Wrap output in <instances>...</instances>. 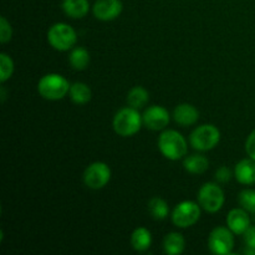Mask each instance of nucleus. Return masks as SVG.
Wrapping results in <instances>:
<instances>
[{"label":"nucleus","mask_w":255,"mask_h":255,"mask_svg":"<svg viewBox=\"0 0 255 255\" xmlns=\"http://www.w3.org/2000/svg\"><path fill=\"white\" fill-rule=\"evenodd\" d=\"M14 72V61L11 57L5 52L0 54V82L4 84L11 77Z\"/></svg>","instance_id":"23"},{"label":"nucleus","mask_w":255,"mask_h":255,"mask_svg":"<svg viewBox=\"0 0 255 255\" xmlns=\"http://www.w3.org/2000/svg\"><path fill=\"white\" fill-rule=\"evenodd\" d=\"M246 151L248 153V156L255 161V129H253V132L249 134L248 139H247Z\"/></svg>","instance_id":"27"},{"label":"nucleus","mask_w":255,"mask_h":255,"mask_svg":"<svg viewBox=\"0 0 255 255\" xmlns=\"http://www.w3.org/2000/svg\"><path fill=\"white\" fill-rule=\"evenodd\" d=\"M47 41L57 51H67L75 46L77 35L66 22H56L47 31Z\"/></svg>","instance_id":"4"},{"label":"nucleus","mask_w":255,"mask_h":255,"mask_svg":"<svg viewBox=\"0 0 255 255\" xmlns=\"http://www.w3.org/2000/svg\"><path fill=\"white\" fill-rule=\"evenodd\" d=\"M131 244L134 251L146 252L152 244V234L144 227L134 229L131 236Z\"/></svg>","instance_id":"16"},{"label":"nucleus","mask_w":255,"mask_h":255,"mask_svg":"<svg viewBox=\"0 0 255 255\" xmlns=\"http://www.w3.org/2000/svg\"><path fill=\"white\" fill-rule=\"evenodd\" d=\"M0 92H1V102H4L5 101V89L4 87H1V89H0Z\"/></svg>","instance_id":"29"},{"label":"nucleus","mask_w":255,"mask_h":255,"mask_svg":"<svg viewBox=\"0 0 255 255\" xmlns=\"http://www.w3.org/2000/svg\"><path fill=\"white\" fill-rule=\"evenodd\" d=\"M232 178V171L228 168V167L223 166L221 168L217 169L216 172V179L221 183H227L228 181H231Z\"/></svg>","instance_id":"26"},{"label":"nucleus","mask_w":255,"mask_h":255,"mask_svg":"<svg viewBox=\"0 0 255 255\" xmlns=\"http://www.w3.org/2000/svg\"><path fill=\"white\" fill-rule=\"evenodd\" d=\"M69 61L75 70L82 71V70L86 69L90 64L89 51H87L85 47H75V49H72V51L70 52Z\"/></svg>","instance_id":"21"},{"label":"nucleus","mask_w":255,"mask_h":255,"mask_svg":"<svg viewBox=\"0 0 255 255\" xmlns=\"http://www.w3.org/2000/svg\"><path fill=\"white\" fill-rule=\"evenodd\" d=\"M70 84L62 75L47 74L40 79L37 84V91L40 96L49 101H57L70 92Z\"/></svg>","instance_id":"3"},{"label":"nucleus","mask_w":255,"mask_h":255,"mask_svg":"<svg viewBox=\"0 0 255 255\" xmlns=\"http://www.w3.org/2000/svg\"><path fill=\"white\" fill-rule=\"evenodd\" d=\"M201 208L202 207L196 202H181L172 212V222L178 228H188L194 226L201 218Z\"/></svg>","instance_id":"7"},{"label":"nucleus","mask_w":255,"mask_h":255,"mask_svg":"<svg viewBox=\"0 0 255 255\" xmlns=\"http://www.w3.org/2000/svg\"><path fill=\"white\" fill-rule=\"evenodd\" d=\"M227 227L237 236H242L251 227V218L244 208L232 209L227 216Z\"/></svg>","instance_id":"12"},{"label":"nucleus","mask_w":255,"mask_h":255,"mask_svg":"<svg viewBox=\"0 0 255 255\" xmlns=\"http://www.w3.org/2000/svg\"><path fill=\"white\" fill-rule=\"evenodd\" d=\"M174 121L181 126L187 127L196 124L199 119V112L193 105L181 104L174 109L173 111Z\"/></svg>","instance_id":"14"},{"label":"nucleus","mask_w":255,"mask_h":255,"mask_svg":"<svg viewBox=\"0 0 255 255\" xmlns=\"http://www.w3.org/2000/svg\"><path fill=\"white\" fill-rule=\"evenodd\" d=\"M184 169L192 174H202L208 169L209 162L207 157L202 154H192V156L186 157L183 162Z\"/></svg>","instance_id":"18"},{"label":"nucleus","mask_w":255,"mask_h":255,"mask_svg":"<svg viewBox=\"0 0 255 255\" xmlns=\"http://www.w3.org/2000/svg\"><path fill=\"white\" fill-rule=\"evenodd\" d=\"M12 37V29L10 22L7 21L6 17H0V41L1 44H6L11 40Z\"/></svg>","instance_id":"25"},{"label":"nucleus","mask_w":255,"mask_h":255,"mask_svg":"<svg viewBox=\"0 0 255 255\" xmlns=\"http://www.w3.org/2000/svg\"><path fill=\"white\" fill-rule=\"evenodd\" d=\"M111 179V169L105 162L90 164L84 173V183L91 189H101Z\"/></svg>","instance_id":"9"},{"label":"nucleus","mask_w":255,"mask_h":255,"mask_svg":"<svg viewBox=\"0 0 255 255\" xmlns=\"http://www.w3.org/2000/svg\"><path fill=\"white\" fill-rule=\"evenodd\" d=\"M233 232L228 227H217L212 231L208 239V247L213 254L228 255L234 248Z\"/></svg>","instance_id":"8"},{"label":"nucleus","mask_w":255,"mask_h":255,"mask_svg":"<svg viewBox=\"0 0 255 255\" xmlns=\"http://www.w3.org/2000/svg\"><path fill=\"white\" fill-rule=\"evenodd\" d=\"M239 204L242 208L246 209L249 213H255V191L254 189H244L238 196Z\"/></svg>","instance_id":"24"},{"label":"nucleus","mask_w":255,"mask_h":255,"mask_svg":"<svg viewBox=\"0 0 255 255\" xmlns=\"http://www.w3.org/2000/svg\"><path fill=\"white\" fill-rule=\"evenodd\" d=\"M143 120L138 110L128 106L121 109L114 117V129L119 136L131 137L134 136L141 129Z\"/></svg>","instance_id":"2"},{"label":"nucleus","mask_w":255,"mask_h":255,"mask_svg":"<svg viewBox=\"0 0 255 255\" xmlns=\"http://www.w3.org/2000/svg\"><path fill=\"white\" fill-rule=\"evenodd\" d=\"M70 97L76 105H86L92 97L91 89L84 82H75L70 87Z\"/></svg>","instance_id":"19"},{"label":"nucleus","mask_w":255,"mask_h":255,"mask_svg":"<svg viewBox=\"0 0 255 255\" xmlns=\"http://www.w3.org/2000/svg\"><path fill=\"white\" fill-rule=\"evenodd\" d=\"M122 9L124 5L121 0H96L92 6V12L101 21H111L120 16Z\"/></svg>","instance_id":"11"},{"label":"nucleus","mask_w":255,"mask_h":255,"mask_svg":"<svg viewBox=\"0 0 255 255\" xmlns=\"http://www.w3.org/2000/svg\"><path fill=\"white\" fill-rule=\"evenodd\" d=\"M234 177L237 181L246 186H251L255 183V161L251 157L247 159H242L238 162L234 168Z\"/></svg>","instance_id":"13"},{"label":"nucleus","mask_w":255,"mask_h":255,"mask_svg":"<svg viewBox=\"0 0 255 255\" xmlns=\"http://www.w3.org/2000/svg\"><path fill=\"white\" fill-rule=\"evenodd\" d=\"M163 248L166 254L168 255L182 254L184 252V248H186V241H184L182 234L169 233L164 238Z\"/></svg>","instance_id":"17"},{"label":"nucleus","mask_w":255,"mask_h":255,"mask_svg":"<svg viewBox=\"0 0 255 255\" xmlns=\"http://www.w3.org/2000/svg\"><path fill=\"white\" fill-rule=\"evenodd\" d=\"M62 10L65 14L72 19H82L90 10L89 0H64Z\"/></svg>","instance_id":"15"},{"label":"nucleus","mask_w":255,"mask_h":255,"mask_svg":"<svg viewBox=\"0 0 255 255\" xmlns=\"http://www.w3.org/2000/svg\"><path fill=\"white\" fill-rule=\"evenodd\" d=\"M148 211L156 221H163V219H166L168 217L169 213L167 202L164 199L159 198V197H153L148 202Z\"/></svg>","instance_id":"22"},{"label":"nucleus","mask_w":255,"mask_h":255,"mask_svg":"<svg viewBox=\"0 0 255 255\" xmlns=\"http://www.w3.org/2000/svg\"><path fill=\"white\" fill-rule=\"evenodd\" d=\"M143 125L152 131H162L169 124V114L164 107L153 105L142 115Z\"/></svg>","instance_id":"10"},{"label":"nucleus","mask_w":255,"mask_h":255,"mask_svg":"<svg viewBox=\"0 0 255 255\" xmlns=\"http://www.w3.org/2000/svg\"><path fill=\"white\" fill-rule=\"evenodd\" d=\"M243 236H244V242H246V246L248 247V248L255 249V226L249 227Z\"/></svg>","instance_id":"28"},{"label":"nucleus","mask_w":255,"mask_h":255,"mask_svg":"<svg viewBox=\"0 0 255 255\" xmlns=\"http://www.w3.org/2000/svg\"><path fill=\"white\" fill-rule=\"evenodd\" d=\"M148 100H149L148 91L142 86H134L133 89H131V91L128 92V95H127V104H128V106L133 107V109H137V110L146 106Z\"/></svg>","instance_id":"20"},{"label":"nucleus","mask_w":255,"mask_h":255,"mask_svg":"<svg viewBox=\"0 0 255 255\" xmlns=\"http://www.w3.org/2000/svg\"><path fill=\"white\" fill-rule=\"evenodd\" d=\"M158 148L161 153L169 161H178L186 156L188 144L186 138L176 129H167L162 132L158 138Z\"/></svg>","instance_id":"1"},{"label":"nucleus","mask_w":255,"mask_h":255,"mask_svg":"<svg viewBox=\"0 0 255 255\" xmlns=\"http://www.w3.org/2000/svg\"><path fill=\"white\" fill-rule=\"evenodd\" d=\"M221 141V132L214 125H202L197 127L189 137L191 146L201 152L211 151Z\"/></svg>","instance_id":"5"},{"label":"nucleus","mask_w":255,"mask_h":255,"mask_svg":"<svg viewBox=\"0 0 255 255\" xmlns=\"http://www.w3.org/2000/svg\"><path fill=\"white\" fill-rule=\"evenodd\" d=\"M226 197L224 192L217 183H206L198 192L199 206L208 213H217L223 207Z\"/></svg>","instance_id":"6"}]
</instances>
